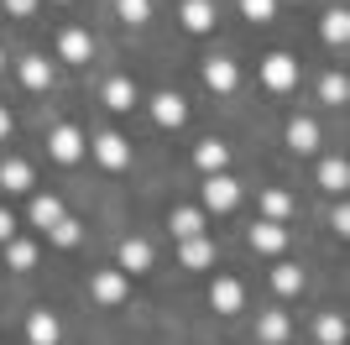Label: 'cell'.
Returning <instances> with one entry per match:
<instances>
[{"label":"cell","instance_id":"36","mask_svg":"<svg viewBox=\"0 0 350 345\" xmlns=\"http://www.w3.org/2000/svg\"><path fill=\"white\" fill-rule=\"evenodd\" d=\"M5 136H11V110L0 105V142H5Z\"/></svg>","mask_w":350,"mask_h":345},{"label":"cell","instance_id":"8","mask_svg":"<svg viewBox=\"0 0 350 345\" xmlns=\"http://www.w3.org/2000/svg\"><path fill=\"white\" fill-rule=\"evenodd\" d=\"M167 230H173L178 241L209 235V215H204V209H193V204H183V209H173V215H167Z\"/></svg>","mask_w":350,"mask_h":345},{"label":"cell","instance_id":"17","mask_svg":"<svg viewBox=\"0 0 350 345\" xmlns=\"http://www.w3.org/2000/svg\"><path fill=\"white\" fill-rule=\"evenodd\" d=\"M225 157H230L225 142H199V146H193V168L204 172V178H209V172H225Z\"/></svg>","mask_w":350,"mask_h":345},{"label":"cell","instance_id":"21","mask_svg":"<svg viewBox=\"0 0 350 345\" xmlns=\"http://www.w3.org/2000/svg\"><path fill=\"white\" fill-rule=\"evenodd\" d=\"M21 84L27 89H53V63H47V58H21Z\"/></svg>","mask_w":350,"mask_h":345},{"label":"cell","instance_id":"27","mask_svg":"<svg viewBox=\"0 0 350 345\" xmlns=\"http://www.w3.org/2000/svg\"><path fill=\"white\" fill-rule=\"evenodd\" d=\"M262 215H267V220H278V225H282V220L293 215V199L282 194V188H267V194H262Z\"/></svg>","mask_w":350,"mask_h":345},{"label":"cell","instance_id":"15","mask_svg":"<svg viewBox=\"0 0 350 345\" xmlns=\"http://www.w3.org/2000/svg\"><path fill=\"white\" fill-rule=\"evenodd\" d=\"M178 261H183V267H193V272H204L209 261H215V241H209V235L183 241V246H178Z\"/></svg>","mask_w":350,"mask_h":345},{"label":"cell","instance_id":"5","mask_svg":"<svg viewBox=\"0 0 350 345\" xmlns=\"http://www.w3.org/2000/svg\"><path fill=\"white\" fill-rule=\"evenodd\" d=\"M209 309H215V314H241V309H246V288H241V277H215V288H209Z\"/></svg>","mask_w":350,"mask_h":345},{"label":"cell","instance_id":"16","mask_svg":"<svg viewBox=\"0 0 350 345\" xmlns=\"http://www.w3.org/2000/svg\"><path fill=\"white\" fill-rule=\"evenodd\" d=\"M0 188H11V194H31V162L5 157V162H0Z\"/></svg>","mask_w":350,"mask_h":345},{"label":"cell","instance_id":"9","mask_svg":"<svg viewBox=\"0 0 350 345\" xmlns=\"http://www.w3.org/2000/svg\"><path fill=\"white\" fill-rule=\"evenodd\" d=\"M282 246H288V225H278V220H256V225H251V251L278 257Z\"/></svg>","mask_w":350,"mask_h":345},{"label":"cell","instance_id":"6","mask_svg":"<svg viewBox=\"0 0 350 345\" xmlns=\"http://www.w3.org/2000/svg\"><path fill=\"white\" fill-rule=\"evenodd\" d=\"M152 120H157V126H167V131H178L183 120H189V100H183V94H173V89H162L157 100H152Z\"/></svg>","mask_w":350,"mask_h":345},{"label":"cell","instance_id":"2","mask_svg":"<svg viewBox=\"0 0 350 345\" xmlns=\"http://www.w3.org/2000/svg\"><path fill=\"white\" fill-rule=\"evenodd\" d=\"M241 204V183H235L230 172H209L204 178V215H225Z\"/></svg>","mask_w":350,"mask_h":345},{"label":"cell","instance_id":"26","mask_svg":"<svg viewBox=\"0 0 350 345\" xmlns=\"http://www.w3.org/2000/svg\"><path fill=\"white\" fill-rule=\"evenodd\" d=\"M31 261H37V246L31 241H5V267L11 272H27Z\"/></svg>","mask_w":350,"mask_h":345},{"label":"cell","instance_id":"4","mask_svg":"<svg viewBox=\"0 0 350 345\" xmlns=\"http://www.w3.org/2000/svg\"><path fill=\"white\" fill-rule=\"evenodd\" d=\"M89 298L105 303V309L126 303V272H120V267H105V272H94V283H89Z\"/></svg>","mask_w":350,"mask_h":345},{"label":"cell","instance_id":"13","mask_svg":"<svg viewBox=\"0 0 350 345\" xmlns=\"http://www.w3.org/2000/svg\"><path fill=\"white\" fill-rule=\"evenodd\" d=\"M27 215H31V225L53 230V225H58V220H63V199H58V194H31Z\"/></svg>","mask_w":350,"mask_h":345},{"label":"cell","instance_id":"11","mask_svg":"<svg viewBox=\"0 0 350 345\" xmlns=\"http://www.w3.org/2000/svg\"><path fill=\"white\" fill-rule=\"evenodd\" d=\"M58 58H63V63H89V58H94V37L79 31V27H68L58 37Z\"/></svg>","mask_w":350,"mask_h":345},{"label":"cell","instance_id":"34","mask_svg":"<svg viewBox=\"0 0 350 345\" xmlns=\"http://www.w3.org/2000/svg\"><path fill=\"white\" fill-rule=\"evenodd\" d=\"M5 11H11V16H31V11H37V0H5Z\"/></svg>","mask_w":350,"mask_h":345},{"label":"cell","instance_id":"10","mask_svg":"<svg viewBox=\"0 0 350 345\" xmlns=\"http://www.w3.org/2000/svg\"><path fill=\"white\" fill-rule=\"evenodd\" d=\"M116 261H120V272L131 277V272H146L152 267V246L142 241V235H126L120 241V251H116Z\"/></svg>","mask_w":350,"mask_h":345},{"label":"cell","instance_id":"3","mask_svg":"<svg viewBox=\"0 0 350 345\" xmlns=\"http://www.w3.org/2000/svg\"><path fill=\"white\" fill-rule=\"evenodd\" d=\"M94 157H100V168L120 172V168H131V142H126L120 131H100V136H94Z\"/></svg>","mask_w":350,"mask_h":345},{"label":"cell","instance_id":"30","mask_svg":"<svg viewBox=\"0 0 350 345\" xmlns=\"http://www.w3.org/2000/svg\"><path fill=\"white\" fill-rule=\"evenodd\" d=\"M47 235H53V246H79V235H84V230H79V220H73V215H63Z\"/></svg>","mask_w":350,"mask_h":345},{"label":"cell","instance_id":"7","mask_svg":"<svg viewBox=\"0 0 350 345\" xmlns=\"http://www.w3.org/2000/svg\"><path fill=\"white\" fill-rule=\"evenodd\" d=\"M47 152H53L58 162H79V157H84V131H79V126H53Z\"/></svg>","mask_w":350,"mask_h":345},{"label":"cell","instance_id":"1","mask_svg":"<svg viewBox=\"0 0 350 345\" xmlns=\"http://www.w3.org/2000/svg\"><path fill=\"white\" fill-rule=\"evenodd\" d=\"M262 84L272 94H293L298 89V58L293 53H267L262 58Z\"/></svg>","mask_w":350,"mask_h":345},{"label":"cell","instance_id":"23","mask_svg":"<svg viewBox=\"0 0 350 345\" xmlns=\"http://www.w3.org/2000/svg\"><path fill=\"white\" fill-rule=\"evenodd\" d=\"M319 183L329 188V194H345V188H350V168L340 157H324L319 162Z\"/></svg>","mask_w":350,"mask_h":345},{"label":"cell","instance_id":"20","mask_svg":"<svg viewBox=\"0 0 350 345\" xmlns=\"http://www.w3.org/2000/svg\"><path fill=\"white\" fill-rule=\"evenodd\" d=\"M288 146H293V152H314V146H319V131H314V120L293 115V120H288Z\"/></svg>","mask_w":350,"mask_h":345},{"label":"cell","instance_id":"24","mask_svg":"<svg viewBox=\"0 0 350 345\" xmlns=\"http://www.w3.org/2000/svg\"><path fill=\"white\" fill-rule=\"evenodd\" d=\"M183 27L189 31H209L215 27V5H209V0H183Z\"/></svg>","mask_w":350,"mask_h":345},{"label":"cell","instance_id":"35","mask_svg":"<svg viewBox=\"0 0 350 345\" xmlns=\"http://www.w3.org/2000/svg\"><path fill=\"white\" fill-rule=\"evenodd\" d=\"M335 230H340V235H350V209H345V204L335 209Z\"/></svg>","mask_w":350,"mask_h":345},{"label":"cell","instance_id":"32","mask_svg":"<svg viewBox=\"0 0 350 345\" xmlns=\"http://www.w3.org/2000/svg\"><path fill=\"white\" fill-rule=\"evenodd\" d=\"M241 11H246L251 21H272V16H278V0H241Z\"/></svg>","mask_w":350,"mask_h":345},{"label":"cell","instance_id":"19","mask_svg":"<svg viewBox=\"0 0 350 345\" xmlns=\"http://www.w3.org/2000/svg\"><path fill=\"white\" fill-rule=\"evenodd\" d=\"M27 340L31 345H58V319L47 314V309H37V314L27 319Z\"/></svg>","mask_w":350,"mask_h":345},{"label":"cell","instance_id":"37","mask_svg":"<svg viewBox=\"0 0 350 345\" xmlns=\"http://www.w3.org/2000/svg\"><path fill=\"white\" fill-rule=\"evenodd\" d=\"M0 68H5V58H0Z\"/></svg>","mask_w":350,"mask_h":345},{"label":"cell","instance_id":"22","mask_svg":"<svg viewBox=\"0 0 350 345\" xmlns=\"http://www.w3.org/2000/svg\"><path fill=\"white\" fill-rule=\"evenodd\" d=\"M272 288H278L282 298H298V293H304V272H298L293 261H278V267H272Z\"/></svg>","mask_w":350,"mask_h":345},{"label":"cell","instance_id":"29","mask_svg":"<svg viewBox=\"0 0 350 345\" xmlns=\"http://www.w3.org/2000/svg\"><path fill=\"white\" fill-rule=\"evenodd\" d=\"M314 335H319V345H345V319H340V314H324L319 324H314Z\"/></svg>","mask_w":350,"mask_h":345},{"label":"cell","instance_id":"33","mask_svg":"<svg viewBox=\"0 0 350 345\" xmlns=\"http://www.w3.org/2000/svg\"><path fill=\"white\" fill-rule=\"evenodd\" d=\"M5 241H16V215H11V209H0V246H5Z\"/></svg>","mask_w":350,"mask_h":345},{"label":"cell","instance_id":"28","mask_svg":"<svg viewBox=\"0 0 350 345\" xmlns=\"http://www.w3.org/2000/svg\"><path fill=\"white\" fill-rule=\"evenodd\" d=\"M345 94H350L345 73H324V79H319V100L324 105H345Z\"/></svg>","mask_w":350,"mask_h":345},{"label":"cell","instance_id":"18","mask_svg":"<svg viewBox=\"0 0 350 345\" xmlns=\"http://www.w3.org/2000/svg\"><path fill=\"white\" fill-rule=\"evenodd\" d=\"M105 105H110V110H131V105H136V84L126 79V73L105 79Z\"/></svg>","mask_w":350,"mask_h":345},{"label":"cell","instance_id":"12","mask_svg":"<svg viewBox=\"0 0 350 345\" xmlns=\"http://www.w3.org/2000/svg\"><path fill=\"white\" fill-rule=\"evenodd\" d=\"M204 84L215 89V94H230V89L241 84V68H235L230 58H209L204 63Z\"/></svg>","mask_w":350,"mask_h":345},{"label":"cell","instance_id":"31","mask_svg":"<svg viewBox=\"0 0 350 345\" xmlns=\"http://www.w3.org/2000/svg\"><path fill=\"white\" fill-rule=\"evenodd\" d=\"M120 21H131V27H142L146 16H152V0H116Z\"/></svg>","mask_w":350,"mask_h":345},{"label":"cell","instance_id":"14","mask_svg":"<svg viewBox=\"0 0 350 345\" xmlns=\"http://www.w3.org/2000/svg\"><path fill=\"white\" fill-rule=\"evenodd\" d=\"M256 335H262V345H282V340L293 335L288 309H267V314H262V324H256Z\"/></svg>","mask_w":350,"mask_h":345},{"label":"cell","instance_id":"25","mask_svg":"<svg viewBox=\"0 0 350 345\" xmlns=\"http://www.w3.org/2000/svg\"><path fill=\"white\" fill-rule=\"evenodd\" d=\"M319 37H324L329 47H345V37H350V16H345V11H329V16L319 21Z\"/></svg>","mask_w":350,"mask_h":345}]
</instances>
